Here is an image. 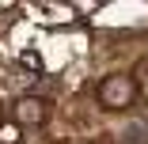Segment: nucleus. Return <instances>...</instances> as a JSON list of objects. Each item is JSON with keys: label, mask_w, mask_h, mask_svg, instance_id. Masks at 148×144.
<instances>
[{"label": "nucleus", "mask_w": 148, "mask_h": 144, "mask_svg": "<svg viewBox=\"0 0 148 144\" xmlns=\"http://www.w3.org/2000/svg\"><path fill=\"white\" fill-rule=\"evenodd\" d=\"M46 118H49V106H46V99H38V95H23V99H15V106H12V121L23 125V129H34V125H42Z\"/></svg>", "instance_id": "2"}, {"label": "nucleus", "mask_w": 148, "mask_h": 144, "mask_svg": "<svg viewBox=\"0 0 148 144\" xmlns=\"http://www.w3.org/2000/svg\"><path fill=\"white\" fill-rule=\"evenodd\" d=\"M95 99H99V106H106V110H125V106L137 99V80L125 76V72H114V76H106V80L99 83Z\"/></svg>", "instance_id": "1"}, {"label": "nucleus", "mask_w": 148, "mask_h": 144, "mask_svg": "<svg viewBox=\"0 0 148 144\" xmlns=\"http://www.w3.org/2000/svg\"><path fill=\"white\" fill-rule=\"evenodd\" d=\"M118 144H148V129L140 121H129L122 133H118Z\"/></svg>", "instance_id": "3"}, {"label": "nucleus", "mask_w": 148, "mask_h": 144, "mask_svg": "<svg viewBox=\"0 0 148 144\" xmlns=\"http://www.w3.org/2000/svg\"><path fill=\"white\" fill-rule=\"evenodd\" d=\"M0 125H4V106H0Z\"/></svg>", "instance_id": "4"}, {"label": "nucleus", "mask_w": 148, "mask_h": 144, "mask_svg": "<svg viewBox=\"0 0 148 144\" xmlns=\"http://www.w3.org/2000/svg\"><path fill=\"white\" fill-rule=\"evenodd\" d=\"M144 95H148V87H144Z\"/></svg>", "instance_id": "5"}]
</instances>
